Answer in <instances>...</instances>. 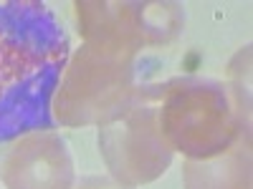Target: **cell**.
Returning a JSON list of instances; mask_svg holds the SVG:
<instances>
[{
  "mask_svg": "<svg viewBox=\"0 0 253 189\" xmlns=\"http://www.w3.org/2000/svg\"><path fill=\"white\" fill-rule=\"evenodd\" d=\"M71 46L38 0H0V141L56 126L51 103Z\"/></svg>",
  "mask_w": 253,
  "mask_h": 189,
  "instance_id": "1",
  "label": "cell"
},
{
  "mask_svg": "<svg viewBox=\"0 0 253 189\" xmlns=\"http://www.w3.org/2000/svg\"><path fill=\"white\" fill-rule=\"evenodd\" d=\"M248 86H228L210 78H177L165 83L157 106L160 131L167 146L190 159H210L225 152L243 131H251Z\"/></svg>",
  "mask_w": 253,
  "mask_h": 189,
  "instance_id": "2",
  "label": "cell"
},
{
  "mask_svg": "<svg viewBox=\"0 0 253 189\" xmlns=\"http://www.w3.org/2000/svg\"><path fill=\"white\" fill-rule=\"evenodd\" d=\"M137 53L84 43L63 71L51 111L66 126L104 124L137 98Z\"/></svg>",
  "mask_w": 253,
  "mask_h": 189,
  "instance_id": "3",
  "label": "cell"
},
{
  "mask_svg": "<svg viewBox=\"0 0 253 189\" xmlns=\"http://www.w3.org/2000/svg\"><path fill=\"white\" fill-rule=\"evenodd\" d=\"M162 94L165 86H142L129 106L101 124L99 146L104 161L112 177L126 187L157 179L172 161V149L157 121Z\"/></svg>",
  "mask_w": 253,
  "mask_h": 189,
  "instance_id": "4",
  "label": "cell"
},
{
  "mask_svg": "<svg viewBox=\"0 0 253 189\" xmlns=\"http://www.w3.org/2000/svg\"><path fill=\"white\" fill-rule=\"evenodd\" d=\"M76 13L89 46L122 53L167 43L185 20L177 3H76Z\"/></svg>",
  "mask_w": 253,
  "mask_h": 189,
  "instance_id": "5",
  "label": "cell"
},
{
  "mask_svg": "<svg viewBox=\"0 0 253 189\" xmlns=\"http://www.w3.org/2000/svg\"><path fill=\"white\" fill-rule=\"evenodd\" d=\"M5 189H74V161L56 131L26 134L0 169Z\"/></svg>",
  "mask_w": 253,
  "mask_h": 189,
  "instance_id": "6",
  "label": "cell"
},
{
  "mask_svg": "<svg viewBox=\"0 0 253 189\" xmlns=\"http://www.w3.org/2000/svg\"><path fill=\"white\" fill-rule=\"evenodd\" d=\"M185 189H251V131H243L225 152L185 161Z\"/></svg>",
  "mask_w": 253,
  "mask_h": 189,
  "instance_id": "7",
  "label": "cell"
},
{
  "mask_svg": "<svg viewBox=\"0 0 253 189\" xmlns=\"http://www.w3.org/2000/svg\"><path fill=\"white\" fill-rule=\"evenodd\" d=\"M79 189H132V187L114 182V179H107V177H91V179H84Z\"/></svg>",
  "mask_w": 253,
  "mask_h": 189,
  "instance_id": "8",
  "label": "cell"
}]
</instances>
